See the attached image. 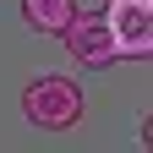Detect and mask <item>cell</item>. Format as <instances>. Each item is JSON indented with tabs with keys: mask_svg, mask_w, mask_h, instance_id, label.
<instances>
[{
	"mask_svg": "<svg viewBox=\"0 0 153 153\" xmlns=\"http://www.w3.org/2000/svg\"><path fill=\"white\" fill-rule=\"evenodd\" d=\"M66 49L76 55V66H93V71H104L115 66V44H109V27H104V16H82L76 11L71 22H66Z\"/></svg>",
	"mask_w": 153,
	"mask_h": 153,
	"instance_id": "cell-3",
	"label": "cell"
},
{
	"mask_svg": "<svg viewBox=\"0 0 153 153\" xmlns=\"http://www.w3.org/2000/svg\"><path fill=\"white\" fill-rule=\"evenodd\" d=\"M115 60H148L153 55V0H109L104 11Z\"/></svg>",
	"mask_w": 153,
	"mask_h": 153,
	"instance_id": "cell-2",
	"label": "cell"
},
{
	"mask_svg": "<svg viewBox=\"0 0 153 153\" xmlns=\"http://www.w3.org/2000/svg\"><path fill=\"white\" fill-rule=\"evenodd\" d=\"M22 115L38 131H71L82 120V88L71 76H38L22 88Z\"/></svg>",
	"mask_w": 153,
	"mask_h": 153,
	"instance_id": "cell-1",
	"label": "cell"
},
{
	"mask_svg": "<svg viewBox=\"0 0 153 153\" xmlns=\"http://www.w3.org/2000/svg\"><path fill=\"white\" fill-rule=\"evenodd\" d=\"M71 16H76V0H22V22H27L33 33L60 38Z\"/></svg>",
	"mask_w": 153,
	"mask_h": 153,
	"instance_id": "cell-4",
	"label": "cell"
}]
</instances>
